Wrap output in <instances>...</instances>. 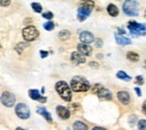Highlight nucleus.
Segmentation results:
<instances>
[{
  "label": "nucleus",
  "instance_id": "nucleus-6",
  "mask_svg": "<svg viewBox=\"0 0 146 130\" xmlns=\"http://www.w3.org/2000/svg\"><path fill=\"white\" fill-rule=\"evenodd\" d=\"M0 101H1V103H2L3 106L10 108V107H13V106L15 104V102H16V96H15L13 93L6 91V92H3L1 94Z\"/></svg>",
  "mask_w": 146,
  "mask_h": 130
},
{
  "label": "nucleus",
  "instance_id": "nucleus-24",
  "mask_svg": "<svg viewBox=\"0 0 146 130\" xmlns=\"http://www.w3.org/2000/svg\"><path fill=\"white\" fill-rule=\"evenodd\" d=\"M43 27H44L45 30H53L55 25H54V22H52V21H47V22H45V24L43 25Z\"/></svg>",
  "mask_w": 146,
  "mask_h": 130
},
{
  "label": "nucleus",
  "instance_id": "nucleus-1",
  "mask_svg": "<svg viewBox=\"0 0 146 130\" xmlns=\"http://www.w3.org/2000/svg\"><path fill=\"white\" fill-rule=\"evenodd\" d=\"M55 90L64 101H66V102L71 101V99H72V89L69 86V84L66 82L58 81L55 84Z\"/></svg>",
  "mask_w": 146,
  "mask_h": 130
},
{
  "label": "nucleus",
  "instance_id": "nucleus-36",
  "mask_svg": "<svg viewBox=\"0 0 146 130\" xmlns=\"http://www.w3.org/2000/svg\"><path fill=\"white\" fill-rule=\"evenodd\" d=\"M97 47H101V40H97Z\"/></svg>",
  "mask_w": 146,
  "mask_h": 130
},
{
  "label": "nucleus",
  "instance_id": "nucleus-19",
  "mask_svg": "<svg viewBox=\"0 0 146 130\" xmlns=\"http://www.w3.org/2000/svg\"><path fill=\"white\" fill-rule=\"evenodd\" d=\"M107 11H108V14H109L111 17H116L119 14V10H118L117 6H115V5H109L107 7Z\"/></svg>",
  "mask_w": 146,
  "mask_h": 130
},
{
  "label": "nucleus",
  "instance_id": "nucleus-41",
  "mask_svg": "<svg viewBox=\"0 0 146 130\" xmlns=\"http://www.w3.org/2000/svg\"><path fill=\"white\" fill-rule=\"evenodd\" d=\"M0 48H1V46H0Z\"/></svg>",
  "mask_w": 146,
  "mask_h": 130
},
{
  "label": "nucleus",
  "instance_id": "nucleus-17",
  "mask_svg": "<svg viewBox=\"0 0 146 130\" xmlns=\"http://www.w3.org/2000/svg\"><path fill=\"white\" fill-rule=\"evenodd\" d=\"M116 42H117L118 45H121V46H125V45L131 44V39L124 37V36H121V35H119V34L116 35Z\"/></svg>",
  "mask_w": 146,
  "mask_h": 130
},
{
  "label": "nucleus",
  "instance_id": "nucleus-38",
  "mask_svg": "<svg viewBox=\"0 0 146 130\" xmlns=\"http://www.w3.org/2000/svg\"><path fill=\"white\" fill-rule=\"evenodd\" d=\"M90 65H91V66H96V67L98 66V64H94V62H91V64H90Z\"/></svg>",
  "mask_w": 146,
  "mask_h": 130
},
{
  "label": "nucleus",
  "instance_id": "nucleus-16",
  "mask_svg": "<svg viewBox=\"0 0 146 130\" xmlns=\"http://www.w3.org/2000/svg\"><path fill=\"white\" fill-rule=\"evenodd\" d=\"M37 112H38L39 114H42V117H44L48 122H52V121H53L51 113L47 111L45 108H43V107H38V108H37Z\"/></svg>",
  "mask_w": 146,
  "mask_h": 130
},
{
  "label": "nucleus",
  "instance_id": "nucleus-30",
  "mask_svg": "<svg viewBox=\"0 0 146 130\" xmlns=\"http://www.w3.org/2000/svg\"><path fill=\"white\" fill-rule=\"evenodd\" d=\"M135 80H136L135 82H136L137 84H141V85H142V84L144 83V79H143V76H136Z\"/></svg>",
  "mask_w": 146,
  "mask_h": 130
},
{
  "label": "nucleus",
  "instance_id": "nucleus-4",
  "mask_svg": "<svg viewBox=\"0 0 146 130\" xmlns=\"http://www.w3.org/2000/svg\"><path fill=\"white\" fill-rule=\"evenodd\" d=\"M39 36V32L34 26H27L23 29V37L26 42H33Z\"/></svg>",
  "mask_w": 146,
  "mask_h": 130
},
{
  "label": "nucleus",
  "instance_id": "nucleus-35",
  "mask_svg": "<svg viewBox=\"0 0 146 130\" xmlns=\"http://www.w3.org/2000/svg\"><path fill=\"white\" fill-rule=\"evenodd\" d=\"M92 130H106L105 128H101V127H94Z\"/></svg>",
  "mask_w": 146,
  "mask_h": 130
},
{
  "label": "nucleus",
  "instance_id": "nucleus-34",
  "mask_svg": "<svg viewBox=\"0 0 146 130\" xmlns=\"http://www.w3.org/2000/svg\"><path fill=\"white\" fill-rule=\"evenodd\" d=\"M142 111H143V113L146 115V101L143 103V107H142Z\"/></svg>",
  "mask_w": 146,
  "mask_h": 130
},
{
  "label": "nucleus",
  "instance_id": "nucleus-29",
  "mask_svg": "<svg viewBox=\"0 0 146 130\" xmlns=\"http://www.w3.org/2000/svg\"><path fill=\"white\" fill-rule=\"evenodd\" d=\"M10 5V0H0V6L1 7H7Z\"/></svg>",
  "mask_w": 146,
  "mask_h": 130
},
{
  "label": "nucleus",
  "instance_id": "nucleus-7",
  "mask_svg": "<svg viewBox=\"0 0 146 130\" xmlns=\"http://www.w3.org/2000/svg\"><path fill=\"white\" fill-rule=\"evenodd\" d=\"M15 111H16V114L18 115L20 119H28L29 118V115H31V111H29V108L25 104V103H18L17 106H16V109H15Z\"/></svg>",
  "mask_w": 146,
  "mask_h": 130
},
{
  "label": "nucleus",
  "instance_id": "nucleus-18",
  "mask_svg": "<svg viewBox=\"0 0 146 130\" xmlns=\"http://www.w3.org/2000/svg\"><path fill=\"white\" fill-rule=\"evenodd\" d=\"M80 7H83L86 9L92 10L93 7H94V2L92 0H82V1H80Z\"/></svg>",
  "mask_w": 146,
  "mask_h": 130
},
{
  "label": "nucleus",
  "instance_id": "nucleus-32",
  "mask_svg": "<svg viewBox=\"0 0 146 130\" xmlns=\"http://www.w3.org/2000/svg\"><path fill=\"white\" fill-rule=\"evenodd\" d=\"M47 55H48V52H46V51H40V57L45 58Z\"/></svg>",
  "mask_w": 146,
  "mask_h": 130
},
{
  "label": "nucleus",
  "instance_id": "nucleus-31",
  "mask_svg": "<svg viewBox=\"0 0 146 130\" xmlns=\"http://www.w3.org/2000/svg\"><path fill=\"white\" fill-rule=\"evenodd\" d=\"M100 89H102V86L100 85V84H96L94 86H93V89H92V91L94 93H98V91L100 90Z\"/></svg>",
  "mask_w": 146,
  "mask_h": 130
},
{
  "label": "nucleus",
  "instance_id": "nucleus-15",
  "mask_svg": "<svg viewBox=\"0 0 146 130\" xmlns=\"http://www.w3.org/2000/svg\"><path fill=\"white\" fill-rule=\"evenodd\" d=\"M117 98L118 100L123 103V104H129L130 102V95L129 93L126 92V91H120V92L117 93Z\"/></svg>",
  "mask_w": 146,
  "mask_h": 130
},
{
  "label": "nucleus",
  "instance_id": "nucleus-20",
  "mask_svg": "<svg viewBox=\"0 0 146 130\" xmlns=\"http://www.w3.org/2000/svg\"><path fill=\"white\" fill-rule=\"evenodd\" d=\"M73 130H88V126L82 121H75L73 123Z\"/></svg>",
  "mask_w": 146,
  "mask_h": 130
},
{
  "label": "nucleus",
  "instance_id": "nucleus-10",
  "mask_svg": "<svg viewBox=\"0 0 146 130\" xmlns=\"http://www.w3.org/2000/svg\"><path fill=\"white\" fill-rule=\"evenodd\" d=\"M90 14H91V10L86 9L83 7H79V9H78V19H79V21H84L89 17Z\"/></svg>",
  "mask_w": 146,
  "mask_h": 130
},
{
  "label": "nucleus",
  "instance_id": "nucleus-21",
  "mask_svg": "<svg viewBox=\"0 0 146 130\" xmlns=\"http://www.w3.org/2000/svg\"><path fill=\"white\" fill-rule=\"evenodd\" d=\"M127 58L129 61H131V62H137L139 59V56H138V54H136L135 52H128Z\"/></svg>",
  "mask_w": 146,
  "mask_h": 130
},
{
  "label": "nucleus",
  "instance_id": "nucleus-8",
  "mask_svg": "<svg viewBox=\"0 0 146 130\" xmlns=\"http://www.w3.org/2000/svg\"><path fill=\"white\" fill-rule=\"evenodd\" d=\"M56 113H57L58 117H60L61 119H63V120L70 118V111H69V109L65 108V107H63V106L56 107Z\"/></svg>",
  "mask_w": 146,
  "mask_h": 130
},
{
  "label": "nucleus",
  "instance_id": "nucleus-33",
  "mask_svg": "<svg viewBox=\"0 0 146 130\" xmlns=\"http://www.w3.org/2000/svg\"><path fill=\"white\" fill-rule=\"evenodd\" d=\"M135 92H136V94H137L138 96H142V91H141L139 88H135Z\"/></svg>",
  "mask_w": 146,
  "mask_h": 130
},
{
  "label": "nucleus",
  "instance_id": "nucleus-39",
  "mask_svg": "<svg viewBox=\"0 0 146 130\" xmlns=\"http://www.w3.org/2000/svg\"><path fill=\"white\" fill-rule=\"evenodd\" d=\"M16 130H26V129H23V128H17Z\"/></svg>",
  "mask_w": 146,
  "mask_h": 130
},
{
  "label": "nucleus",
  "instance_id": "nucleus-3",
  "mask_svg": "<svg viewBox=\"0 0 146 130\" xmlns=\"http://www.w3.org/2000/svg\"><path fill=\"white\" fill-rule=\"evenodd\" d=\"M123 10L127 16H130V17L137 16L138 15V2L136 0H125L123 5Z\"/></svg>",
  "mask_w": 146,
  "mask_h": 130
},
{
  "label": "nucleus",
  "instance_id": "nucleus-11",
  "mask_svg": "<svg viewBox=\"0 0 146 130\" xmlns=\"http://www.w3.org/2000/svg\"><path fill=\"white\" fill-rule=\"evenodd\" d=\"M71 61L74 64H82V63H86V56L81 54L80 52H74L71 55Z\"/></svg>",
  "mask_w": 146,
  "mask_h": 130
},
{
  "label": "nucleus",
  "instance_id": "nucleus-22",
  "mask_svg": "<svg viewBox=\"0 0 146 130\" xmlns=\"http://www.w3.org/2000/svg\"><path fill=\"white\" fill-rule=\"evenodd\" d=\"M117 77L118 79H120V80H124V81H130L131 80V77L127 75L125 72H123V71H119L118 73H117Z\"/></svg>",
  "mask_w": 146,
  "mask_h": 130
},
{
  "label": "nucleus",
  "instance_id": "nucleus-9",
  "mask_svg": "<svg viewBox=\"0 0 146 130\" xmlns=\"http://www.w3.org/2000/svg\"><path fill=\"white\" fill-rule=\"evenodd\" d=\"M78 52H80L81 54H83L84 56H89L91 55L92 53V47L90 45H88V44L81 43V44L78 45Z\"/></svg>",
  "mask_w": 146,
  "mask_h": 130
},
{
  "label": "nucleus",
  "instance_id": "nucleus-28",
  "mask_svg": "<svg viewBox=\"0 0 146 130\" xmlns=\"http://www.w3.org/2000/svg\"><path fill=\"white\" fill-rule=\"evenodd\" d=\"M53 13H51V11H47V13H44L43 14V18L45 19H48V20H51V19L53 18Z\"/></svg>",
  "mask_w": 146,
  "mask_h": 130
},
{
  "label": "nucleus",
  "instance_id": "nucleus-26",
  "mask_svg": "<svg viewBox=\"0 0 146 130\" xmlns=\"http://www.w3.org/2000/svg\"><path fill=\"white\" fill-rule=\"evenodd\" d=\"M27 46H28V44H27V43H19L18 45H17V47H16V51L20 54V53L23 52V49H24L25 47H27Z\"/></svg>",
  "mask_w": 146,
  "mask_h": 130
},
{
  "label": "nucleus",
  "instance_id": "nucleus-12",
  "mask_svg": "<svg viewBox=\"0 0 146 130\" xmlns=\"http://www.w3.org/2000/svg\"><path fill=\"white\" fill-rule=\"evenodd\" d=\"M80 40L83 44H90L94 40V37H93V35L90 32H82L80 34Z\"/></svg>",
  "mask_w": 146,
  "mask_h": 130
},
{
  "label": "nucleus",
  "instance_id": "nucleus-37",
  "mask_svg": "<svg viewBox=\"0 0 146 130\" xmlns=\"http://www.w3.org/2000/svg\"><path fill=\"white\" fill-rule=\"evenodd\" d=\"M118 32H119V34H123V35L125 34V30L124 29H118Z\"/></svg>",
  "mask_w": 146,
  "mask_h": 130
},
{
  "label": "nucleus",
  "instance_id": "nucleus-40",
  "mask_svg": "<svg viewBox=\"0 0 146 130\" xmlns=\"http://www.w3.org/2000/svg\"><path fill=\"white\" fill-rule=\"evenodd\" d=\"M145 66H146V61H145Z\"/></svg>",
  "mask_w": 146,
  "mask_h": 130
},
{
  "label": "nucleus",
  "instance_id": "nucleus-2",
  "mask_svg": "<svg viewBox=\"0 0 146 130\" xmlns=\"http://www.w3.org/2000/svg\"><path fill=\"white\" fill-rule=\"evenodd\" d=\"M71 89L75 92H86L90 89V83L82 76H74L71 80Z\"/></svg>",
  "mask_w": 146,
  "mask_h": 130
},
{
  "label": "nucleus",
  "instance_id": "nucleus-13",
  "mask_svg": "<svg viewBox=\"0 0 146 130\" xmlns=\"http://www.w3.org/2000/svg\"><path fill=\"white\" fill-rule=\"evenodd\" d=\"M28 94H29V96H31L33 100L40 101V102H43V103L46 102V98H45V96H42V95L39 94V91L36 90V89H32V90H29Z\"/></svg>",
  "mask_w": 146,
  "mask_h": 130
},
{
  "label": "nucleus",
  "instance_id": "nucleus-5",
  "mask_svg": "<svg viewBox=\"0 0 146 130\" xmlns=\"http://www.w3.org/2000/svg\"><path fill=\"white\" fill-rule=\"evenodd\" d=\"M128 28L133 35L136 36H144L146 34V25L144 24H138L136 21H130L128 24Z\"/></svg>",
  "mask_w": 146,
  "mask_h": 130
},
{
  "label": "nucleus",
  "instance_id": "nucleus-27",
  "mask_svg": "<svg viewBox=\"0 0 146 130\" xmlns=\"http://www.w3.org/2000/svg\"><path fill=\"white\" fill-rule=\"evenodd\" d=\"M138 129L146 130V120H139L138 121Z\"/></svg>",
  "mask_w": 146,
  "mask_h": 130
},
{
  "label": "nucleus",
  "instance_id": "nucleus-23",
  "mask_svg": "<svg viewBox=\"0 0 146 130\" xmlns=\"http://www.w3.org/2000/svg\"><path fill=\"white\" fill-rule=\"evenodd\" d=\"M70 36H71V34H70L68 30H62V32L58 33V37L61 38L62 40H66V39H69Z\"/></svg>",
  "mask_w": 146,
  "mask_h": 130
},
{
  "label": "nucleus",
  "instance_id": "nucleus-14",
  "mask_svg": "<svg viewBox=\"0 0 146 130\" xmlns=\"http://www.w3.org/2000/svg\"><path fill=\"white\" fill-rule=\"evenodd\" d=\"M97 95L101 100H111V98H112V93L110 92L108 89H105V88L100 89L97 93Z\"/></svg>",
  "mask_w": 146,
  "mask_h": 130
},
{
  "label": "nucleus",
  "instance_id": "nucleus-25",
  "mask_svg": "<svg viewBox=\"0 0 146 130\" xmlns=\"http://www.w3.org/2000/svg\"><path fill=\"white\" fill-rule=\"evenodd\" d=\"M32 8H33V10L35 11V13H42V5H39L38 2H33L32 3Z\"/></svg>",
  "mask_w": 146,
  "mask_h": 130
}]
</instances>
